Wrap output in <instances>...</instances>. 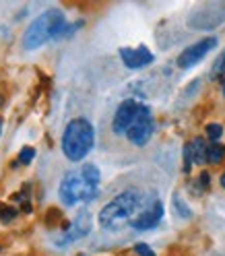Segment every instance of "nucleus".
<instances>
[{
    "mask_svg": "<svg viewBox=\"0 0 225 256\" xmlns=\"http://www.w3.org/2000/svg\"><path fill=\"white\" fill-rule=\"evenodd\" d=\"M100 182H102L100 170L93 164H87L62 176L58 186V196L66 206H74L76 202H89L98 196Z\"/></svg>",
    "mask_w": 225,
    "mask_h": 256,
    "instance_id": "obj_1",
    "label": "nucleus"
},
{
    "mask_svg": "<svg viewBox=\"0 0 225 256\" xmlns=\"http://www.w3.org/2000/svg\"><path fill=\"white\" fill-rule=\"evenodd\" d=\"M66 19L60 8H48L40 17L29 23L23 34V48L25 50H38L50 40H62L66 31Z\"/></svg>",
    "mask_w": 225,
    "mask_h": 256,
    "instance_id": "obj_2",
    "label": "nucleus"
},
{
    "mask_svg": "<svg viewBox=\"0 0 225 256\" xmlns=\"http://www.w3.org/2000/svg\"><path fill=\"white\" fill-rule=\"evenodd\" d=\"M142 196L138 190H124L112 198L100 211V226L104 230H118L124 223H130L134 215L142 209Z\"/></svg>",
    "mask_w": 225,
    "mask_h": 256,
    "instance_id": "obj_3",
    "label": "nucleus"
},
{
    "mask_svg": "<svg viewBox=\"0 0 225 256\" xmlns=\"http://www.w3.org/2000/svg\"><path fill=\"white\" fill-rule=\"evenodd\" d=\"M95 145V130L87 118H74L62 134V153L68 162H83Z\"/></svg>",
    "mask_w": 225,
    "mask_h": 256,
    "instance_id": "obj_4",
    "label": "nucleus"
},
{
    "mask_svg": "<svg viewBox=\"0 0 225 256\" xmlns=\"http://www.w3.org/2000/svg\"><path fill=\"white\" fill-rule=\"evenodd\" d=\"M153 130H155V122H153V114H151V110L147 106H142L140 112H138V116L136 120L132 122V126L128 128V132H126V138L132 142V145L136 147H142V145H147L149 138L153 136Z\"/></svg>",
    "mask_w": 225,
    "mask_h": 256,
    "instance_id": "obj_5",
    "label": "nucleus"
},
{
    "mask_svg": "<svg viewBox=\"0 0 225 256\" xmlns=\"http://www.w3.org/2000/svg\"><path fill=\"white\" fill-rule=\"evenodd\" d=\"M162 219H164V202L159 198H153V200L142 202V209L134 215L130 226L138 232H147V230L157 228L162 223Z\"/></svg>",
    "mask_w": 225,
    "mask_h": 256,
    "instance_id": "obj_6",
    "label": "nucleus"
},
{
    "mask_svg": "<svg viewBox=\"0 0 225 256\" xmlns=\"http://www.w3.org/2000/svg\"><path fill=\"white\" fill-rule=\"evenodd\" d=\"M225 21V4H204L190 14L188 25L194 29H213Z\"/></svg>",
    "mask_w": 225,
    "mask_h": 256,
    "instance_id": "obj_7",
    "label": "nucleus"
},
{
    "mask_svg": "<svg viewBox=\"0 0 225 256\" xmlns=\"http://www.w3.org/2000/svg\"><path fill=\"white\" fill-rule=\"evenodd\" d=\"M215 48H217V38H213V36L202 38L200 42L188 46L186 50L178 56V66L184 68V70H186V68H192V66H194V64H198L208 52L215 50Z\"/></svg>",
    "mask_w": 225,
    "mask_h": 256,
    "instance_id": "obj_8",
    "label": "nucleus"
},
{
    "mask_svg": "<svg viewBox=\"0 0 225 256\" xmlns=\"http://www.w3.org/2000/svg\"><path fill=\"white\" fill-rule=\"evenodd\" d=\"M140 108H142V104H138L136 100H124L116 110L114 120H112V130L116 134H126L128 128L136 120Z\"/></svg>",
    "mask_w": 225,
    "mask_h": 256,
    "instance_id": "obj_9",
    "label": "nucleus"
},
{
    "mask_svg": "<svg viewBox=\"0 0 225 256\" xmlns=\"http://www.w3.org/2000/svg\"><path fill=\"white\" fill-rule=\"evenodd\" d=\"M91 228H93L91 213H87V211L78 213V215L72 219V223H68V228L62 232V236H60V238H56V244H58V246L72 244V242H76V240L85 238V236L91 232Z\"/></svg>",
    "mask_w": 225,
    "mask_h": 256,
    "instance_id": "obj_10",
    "label": "nucleus"
},
{
    "mask_svg": "<svg viewBox=\"0 0 225 256\" xmlns=\"http://www.w3.org/2000/svg\"><path fill=\"white\" fill-rule=\"evenodd\" d=\"M120 58L124 62L126 68L130 70H140L155 60V56L149 52L147 46H138V48H120Z\"/></svg>",
    "mask_w": 225,
    "mask_h": 256,
    "instance_id": "obj_11",
    "label": "nucleus"
},
{
    "mask_svg": "<svg viewBox=\"0 0 225 256\" xmlns=\"http://www.w3.org/2000/svg\"><path fill=\"white\" fill-rule=\"evenodd\" d=\"M190 147H192V159H194V164L202 166L204 162H208V145L204 142V138H194L190 142Z\"/></svg>",
    "mask_w": 225,
    "mask_h": 256,
    "instance_id": "obj_12",
    "label": "nucleus"
},
{
    "mask_svg": "<svg viewBox=\"0 0 225 256\" xmlns=\"http://www.w3.org/2000/svg\"><path fill=\"white\" fill-rule=\"evenodd\" d=\"M225 157V147L219 145V142H213L208 145V164H221Z\"/></svg>",
    "mask_w": 225,
    "mask_h": 256,
    "instance_id": "obj_13",
    "label": "nucleus"
},
{
    "mask_svg": "<svg viewBox=\"0 0 225 256\" xmlns=\"http://www.w3.org/2000/svg\"><path fill=\"white\" fill-rule=\"evenodd\" d=\"M204 132H206V136H208V140H213V142H217L221 136H223V126L221 124H217V122H211V124H206V128H204Z\"/></svg>",
    "mask_w": 225,
    "mask_h": 256,
    "instance_id": "obj_14",
    "label": "nucleus"
},
{
    "mask_svg": "<svg viewBox=\"0 0 225 256\" xmlns=\"http://www.w3.org/2000/svg\"><path fill=\"white\" fill-rule=\"evenodd\" d=\"M174 206H176V211H178V215H180L182 219H190V217H192L188 204L180 198V194H174Z\"/></svg>",
    "mask_w": 225,
    "mask_h": 256,
    "instance_id": "obj_15",
    "label": "nucleus"
},
{
    "mask_svg": "<svg viewBox=\"0 0 225 256\" xmlns=\"http://www.w3.org/2000/svg\"><path fill=\"white\" fill-rule=\"evenodd\" d=\"M36 159V149L34 147H23L21 151H19V164H23V166H29L31 162Z\"/></svg>",
    "mask_w": 225,
    "mask_h": 256,
    "instance_id": "obj_16",
    "label": "nucleus"
},
{
    "mask_svg": "<svg viewBox=\"0 0 225 256\" xmlns=\"http://www.w3.org/2000/svg\"><path fill=\"white\" fill-rule=\"evenodd\" d=\"M17 215H19L17 209H12V206H6V204H0V221H2V223L12 221Z\"/></svg>",
    "mask_w": 225,
    "mask_h": 256,
    "instance_id": "obj_17",
    "label": "nucleus"
},
{
    "mask_svg": "<svg viewBox=\"0 0 225 256\" xmlns=\"http://www.w3.org/2000/svg\"><path fill=\"white\" fill-rule=\"evenodd\" d=\"M225 72V50L221 52V56L215 60V64H213V78H217V76H221Z\"/></svg>",
    "mask_w": 225,
    "mask_h": 256,
    "instance_id": "obj_18",
    "label": "nucleus"
},
{
    "mask_svg": "<svg viewBox=\"0 0 225 256\" xmlns=\"http://www.w3.org/2000/svg\"><path fill=\"white\" fill-rule=\"evenodd\" d=\"M134 252H136L138 256H155V250H153L149 244H144V242L134 244Z\"/></svg>",
    "mask_w": 225,
    "mask_h": 256,
    "instance_id": "obj_19",
    "label": "nucleus"
},
{
    "mask_svg": "<svg viewBox=\"0 0 225 256\" xmlns=\"http://www.w3.org/2000/svg\"><path fill=\"white\" fill-rule=\"evenodd\" d=\"M192 164H194V159H192V147L188 142V145H184V172H190Z\"/></svg>",
    "mask_w": 225,
    "mask_h": 256,
    "instance_id": "obj_20",
    "label": "nucleus"
},
{
    "mask_svg": "<svg viewBox=\"0 0 225 256\" xmlns=\"http://www.w3.org/2000/svg\"><path fill=\"white\" fill-rule=\"evenodd\" d=\"M2 128H4V122H2V118H0V136H2Z\"/></svg>",
    "mask_w": 225,
    "mask_h": 256,
    "instance_id": "obj_21",
    "label": "nucleus"
},
{
    "mask_svg": "<svg viewBox=\"0 0 225 256\" xmlns=\"http://www.w3.org/2000/svg\"><path fill=\"white\" fill-rule=\"evenodd\" d=\"M221 91H223V98H225V78L221 81Z\"/></svg>",
    "mask_w": 225,
    "mask_h": 256,
    "instance_id": "obj_22",
    "label": "nucleus"
},
{
    "mask_svg": "<svg viewBox=\"0 0 225 256\" xmlns=\"http://www.w3.org/2000/svg\"><path fill=\"white\" fill-rule=\"evenodd\" d=\"M221 186L225 188V172H223V176H221Z\"/></svg>",
    "mask_w": 225,
    "mask_h": 256,
    "instance_id": "obj_23",
    "label": "nucleus"
}]
</instances>
